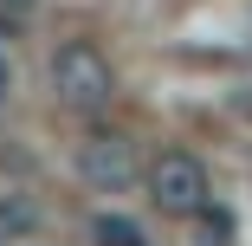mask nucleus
I'll use <instances>...</instances> for the list:
<instances>
[{
	"mask_svg": "<svg viewBox=\"0 0 252 246\" xmlns=\"http://www.w3.org/2000/svg\"><path fill=\"white\" fill-rule=\"evenodd\" d=\"M52 91H59V104H71V110H104L117 97V71H110V59L97 52V45L71 39V45L52 52Z\"/></svg>",
	"mask_w": 252,
	"mask_h": 246,
	"instance_id": "nucleus-1",
	"label": "nucleus"
},
{
	"mask_svg": "<svg viewBox=\"0 0 252 246\" xmlns=\"http://www.w3.org/2000/svg\"><path fill=\"white\" fill-rule=\"evenodd\" d=\"M149 201H156L162 214H175V220H194L200 208L214 201V194H207V169H200V156H188V149L156 156V162H149Z\"/></svg>",
	"mask_w": 252,
	"mask_h": 246,
	"instance_id": "nucleus-2",
	"label": "nucleus"
},
{
	"mask_svg": "<svg viewBox=\"0 0 252 246\" xmlns=\"http://www.w3.org/2000/svg\"><path fill=\"white\" fill-rule=\"evenodd\" d=\"M78 175H84L97 194H129L136 181H149L129 136H91L84 149H78Z\"/></svg>",
	"mask_w": 252,
	"mask_h": 246,
	"instance_id": "nucleus-3",
	"label": "nucleus"
},
{
	"mask_svg": "<svg viewBox=\"0 0 252 246\" xmlns=\"http://www.w3.org/2000/svg\"><path fill=\"white\" fill-rule=\"evenodd\" d=\"M39 227V201H26V194H0V240H26Z\"/></svg>",
	"mask_w": 252,
	"mask_h": 246,
	"instance_id": "nucleus-4",
	"label": "nucleus"
},
{
	"mask_svg": "<svg viewBox=\"0 0 252 246\" xmlns=\"http://www.w3.org/2000/svg\"><path fill=\"white\" fill-rule=\"evenodd\" d=\"M91 240H97V246H149L129 214H97V220H91Z\"/></svg>",
	"mask_w": 252,
	"mask_h": 246,
	"instance_id": "nucleus-5",
	"label": "nucleus"
},
{
	"mask_svg": "<svg viewBox=\"0 0 252 246\" xmlns=\"http://www.w3.org/2000/svg\"><path fill=\"white\" fill-rule=\"evenodd\" d=\"M194 220H200V246H233V214H226V208H214V201H207Z\"/></svg>",
	"mask_w": 252,
	"mask_h": 246,
	"instance_id": "nucleus-6",
	"label": "nucleus"
},
{
	"mask_svg": "<svg viewBox=\"0 0 252 246\" xmlns=\"http://www.w3.org/2000/svg\"><path fill=\"white\" fill-rule=\"evenodd\" d=\"M32 7H39V0H0V20H7V26H13V20H26Z\"/></svg>",
	"mask_w": 252,
	"mask_h": 246,
	"instance_id": "nucleus-7",
	"label": "nucleus"
},
{
	"mask_svg": "<svg viewBox=\"0 0 252 246\" xmlns=\"http://www.w3.org/2000/svg\"><path fill=\"white\" fill-rule=\"evenodd\" d=\"M13 91V65H7V52H0V97Z\"/></svg>",
	"mask_w": 252,
	"mask_h": 246,
	"instance_id": "nucleus-8",
	"label": "nucleus"
}]
</instances>
